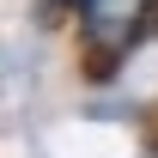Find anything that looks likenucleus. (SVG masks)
<instances>
[{
    "label": "nucleus",
    "mask_w": 158,
    "mask_h": 158,
    "mask_svg": "<svg viewBox=\"0 0 158 158\" xmlns=\"http://www.w3.org/2000/svg\"><path fill=\"white\" fill-rule=\"evenodd\" d=\"M67 6H79V24L98 49H128L140 19L152 12V0H67Z\"/></svg>",
    "instance_id": "nucleus-1"
}]
</instances>
